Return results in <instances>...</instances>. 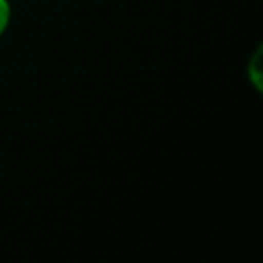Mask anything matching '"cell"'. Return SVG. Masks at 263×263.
Here are the masks:
<instances>
[{"mask_svg":"<svg viewBox=\"0 0 263 263\" xmlns=\"http://www.w3.org/2000/svg\"><path fill=\"white\" fill-rule=\"evenodd\" d=\"M8 21H10V4L8 0H0V35L6 31Z\"/></svg>","mask_w":263,"mask_h":263,"instance_id":"cell-2","label":"cell"},{"mask_svg":"<svg viewBox=\"0 0 263 263\" xmlns=\"http://www.w3.org/2000/svg\"><path fill=\"white\" fill-rule=\"evenodd\" d=\"M247 76H249L251 84L257 90H261V47L253 53V58H251V62L247 66Z\"/></svg>","mask_w":263,"mask_h":263,"instance_id":"cell-1","label":"cell"}]
</instances>
